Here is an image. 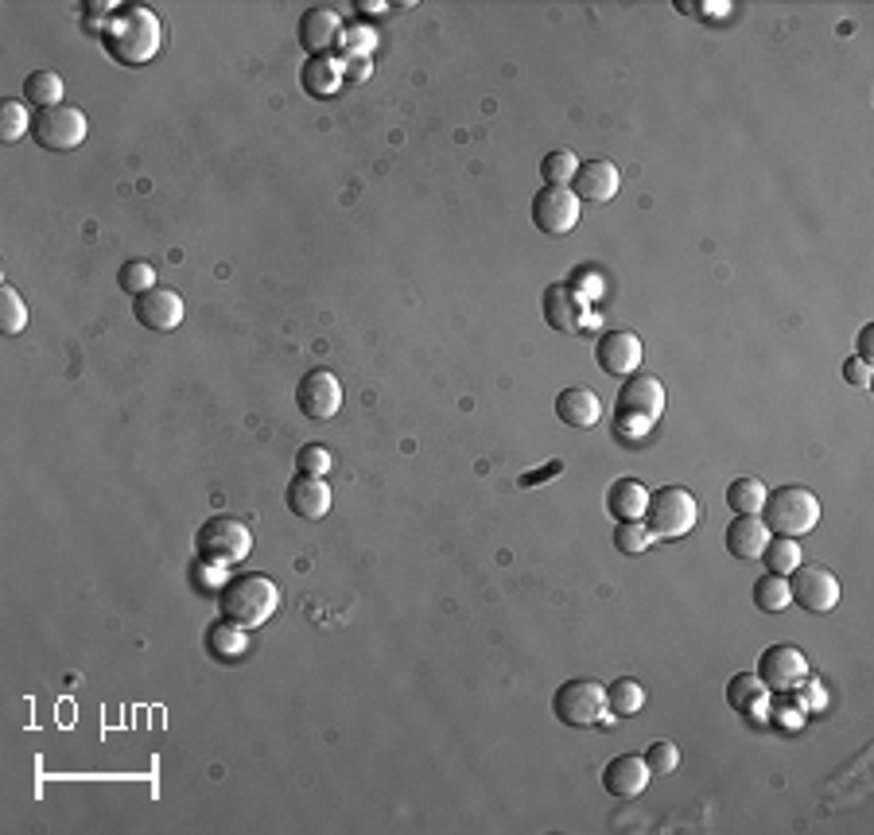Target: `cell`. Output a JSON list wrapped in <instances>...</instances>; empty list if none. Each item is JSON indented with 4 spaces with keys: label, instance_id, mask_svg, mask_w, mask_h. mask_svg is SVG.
Returning a JSON list of instances; mask_svg holds the SVG:
<instances>
[{
    "label": "cell",
    "instance_id": "cell-1",
    "mask_svg": "<svg viewBox=\"0 0 874 835\" xmlns=\"http://www.w3.org/2000/svg\"><path fill=\"white\" fill-rule=\"evenodd\" d=\"M102 40L118 63L141 67L156 59L160 43H164V28H160V17L152 9L129 4V9H118V17L102 28Z\"/></svg>",
    "mask_w": 874,
    "mask_h": 835
},
{
    "label": "cell",
    "instance_id": "cell-2",
    "mask_svg": "<svg viewBox=\"0 0 874 835\" xmlns=\"http://www.w3.org/2000/svg\"><path fill=\"white\" fill-rule=\"evenodd\" d=\"M218 607L226 622L242 625V630H257L281 607V587L261 571H242V576H230L218 587Z\"/></svg>",
    "mask_w": 874,
    "mask_h": 835
},
{
    "label": "cell",
    "instance_id": "cell-3",
    "mask_svg": "<svg viewBox=\"0 0 874 835\" xmlns=\"http://www.w3.org/2000/svg\"><path fill=\"white\" fill-rule=\"evenodd\" d=\"M765 521V529L773 532V537H804V532L816 529L820 521V498L809 490V486H778V490L765 493V506L762 513H758Z\"/></svg>",
    "mask_w": 874,
    "mask_h": 835
},
{
    "label": "cell",
    "instance_id": "cell-4",
    "mask_svg": "<svg viewBox=\"0 0 874 835\" xmlns=\"http://www.w3.org/2000/svg\"><path fill=\"white\" fill-rule=\"evenodd\" d=\"M641 521L653 532V540H680L700 521V501L684 486H657V490H649V506Z\"/></svg>",
    "mask_w": 874,
    "mask_h": 835
},
{
    "label": "cell",
    "instance_id": "cell-5",
    "mask_svg": "<svg viewBox=\"0 0 874 835\" xmlns=\"http://www.w3.org/2000/svg\"><path fill=\"white\" fill-rule=\"evenodd\" d=\"M195 552L203 563H237L253 552V529L242 521V517H230V513H214L199 525L195 532Z\"/></svg>",
    "mask_w": 874,
    "mask_h": 835
},
{
    "label": "cell",
    "instance_id": "cell-6",
    "mask_svg": "<svg viewBox=\"0 0 874 835\" xmlns=\"http://www.w3.org/2000/svg\"><path fill=\"white\" fill-rule=\"evenodd\" d=\"M614 416L618 424L633 431H649L664 416V385L653 374H633L626 377V385L614 397Z\"/></svg>",
    "mask_w": 874,
    "mask_h": 835
},
{
    "label": "cell",
    "instance_id": "cell-7",
    "mask_svg": "<svg viewBox=\"0 0 874 835\" xmlns=\"http://www.w3.org/2000/svg\"><path fill=\"white\" fill-rule=\"evenodd\" d=\"M552 711L563 726H594L607 723V688L591 676H571L556 688Z\"/></svg>",
    "mask_w": 874,
    "mask_h": 835
},
{
    "label": "cell",
    "instance_id": "cell-8",
    "mask_svg": "<svg viewBox=\"0 0 874 835\" xmlns=\"http://www.w3.org/2000/svg\"><path fill=\"white\" fill-rule=\"evenodd\" d=\"M35 144L48 152H71L79 149L82 141H87L90 133V121L87 113L79 110V105H55V110H40L35 113Z\"/></svg>",
    "mask_w": 874,
    "mask_h": 835
},
{
    "label": "cell",
    "instance_id": "cell-9",
    "mask_svg": "<svg viewBox=\"0 0 874 835\" xmlns=\"http://www.w3.org/2000/svg\"><path fill=\"white\" fill-rule=\"evenodd\" d=\"M789 599H793L796 607L809 610V614H827V610L840 607L843 587H840V579L827 568H820V563H801V568L789 571Z\"/></svg>",
    "mask_w": 874,
    "mask_h": 835
},
{
    "label": "cell",
    "instance_id": "cell-10",
    "mask_svg": "<svg viewBox=\"0 0 874 835\" xmlns=\"http://www.w3.org/2000/svg\"><path fill=\"white\" fill-rule=\"evenodd\" d=\"M532 226L548 237H563L579 226V198L571 195V187H540L532 195Z\"/></svg>",
    "mask_w": 874,
    "mask_h": 835
},
{
    "label": "cell",
    "instance_id": "cell-11",
    "mask_svg": "<svg viewBox=\"0 0 874 835\" xmlns=\"http://www.w3.org/2000/svg\"><path fill=\"white\" fill-rule=\"evenodd\" d=\"M296 405L307 420H335L343 408V385L331 369H307L296 385Z\"/></svg>",
    "mask_w": 874,
    "mask_h": 835
},
{
    "label": "cell",
    "instance_id": "cell-12",
    "mask_svg": "<svg viewBox=\"0 0 874 835\" xmlns=\"http://www.w3.org/2000/svg\"><path fill=\"white\" fill-rule=\"evenodd\" d=\"M754 672L762 676V684L770 688V692H789V688H796L809 676V656L796 645H789V641H778V645H770L758 656Z\"/></svg>",
    "mask_w": 874,
    "mask_h": 835
},
{
    "label": "cell",
    "instance_id": "cell-13",
    "mask_svg": "<svg viewBox=\"0 0 874 835\" xmlns=\"http://www.w3.org/2000/svg\"><path fill=\"white\" fill-rule=\"evenodd\" d=\"M641 358H646V346H641V338L626 327L607 330V335L594 343V362H599V369L610 377H622V381L638 374Z\"/></svg>",
    "mask_w": 874,
    "mask_h": 835
},
{
    "label": "cell",
    "instance_id": "cell-14",
    "mask_svg": "<svg viewBox=\"0 0 874 835\" xmlns=\"http://www.w3.org/2000/svg\"><path fill=\"white\" fill-rule=\"evenodd\" d=\"M133 315L144 330H175L187 315L183 307V296L175 288H149L141 296H133Z\"/></svg>",
    "mask_w": 874,
    "mask_h": 835
},
{
    "label": "cell",
    "instance_id": "cell-15",
    "mask_svg": "<svg viewBox=\"0 0 874 835\" xmlns=\"http://www.w3.org/2000/svg\"><path fill=\"white\" fill-rule=\"evenodd\" d=\"M343 28L346 24H343V17H338V9L315 4V9H307L304 17H299V48L307 51V59L327 55L338 43V35H343Z\"/></svg>",
    "mask_w": 874,
    "mask_h": 835
},
{
    "label": "cell",
    "instance_id": "cell-16",
    "mask_svg": "<svg viewBox=\"0 0 874 835\" xmlns=\"http://www.w3.org/2000/svg\"><path fill=\"white\" fill-rule=\"evenodd\" d=\"M618 187H622V172L610 160H587V164H579L576 180H571V195L579 203H610L618 195Z\"/></svg>",
    "mask_w": 874,
    "mask_h": 835
},
{
    "label": "cell",
    "instance_id": "cell-17",
    "mask_svg": "<svg viewBox=\"0 0 874 835\" xmlns=\"http://www.w3.org/2000/svg\"><path fill=\"white\" fill-rule=\"evenodd\" d=\"M284 501H288V509L299 517V521H323V517L331 513L335 493H331V486L323 482V478L296 475L288 482V490H284Z\"/></svg>",
    "mask_w": 874,
    "mask_h": 835
},
{
    "label": "cell",
    "instance_id": "cell-18",
    "mask_svg": "<svg viewBox=\"0 0 874 835\" xmlns=\"http://www.w3.org/2000/svg\"><path fill=\"white\" fill-rule=\"evenodd\" d=\"M649 765L641 754H618L607 762V770H602V788H607L610 796H622V801H630V796H641L649 785Z\"/></svg>",
    "mask_w": 874,
    "mask_h": 835
},
{
    "label": "cell",
    "instance_id": "cell-19",
    "mask_svg": "<svg viewBox=\"0 0 874 835\" xmlns=\"http://www.w3.org/2000/svg\"><path fill=\"white\" fill-rule=\"evenodd\" d=\"M770 537H773V532L765 529L762 517H746V513L734 517V521L726 525V532H723L726 552H731L734 560H758V556H762V548L770 544Z\"/></svg>",
    "mask_w": 874,
    "mask_h": 835
},
{
    "label": "cell",
    "instance_id": "cell-20",
    "mask_svg": "<svg viewBox=\"0 0 874 835\" xmlns=\"http://www.w3.org/2000/svg\"><path fill=\"white\" fill-rule=\"evenodd\" d=\"M556 416H560L568 428H594L602 420V400L587 385H571L556 397Z\"/></svg>",
    "mask_w": 874,
    "mask_h": 835
},
{
    "label": "cell",
    "instance_id": "cell-21",
    "mask_svg": "<svg viewBox=\"0 0 874 835\" xmlns=\"http://www.w3.org/2000/svg\"><path fill=\"white\" fill-rule=\"evenodd\" d=\"M649 506V486L641 478H614L607 490V513L614 521H641Z\"/></svg>",
    "mask_w": 874,
    "mask_h": 835
},
{
    "label": "cell",
    "instance_id": "cell-22",
    "mask_svg": "<svg viewBox=\"0 0 874 835\" xmlns=\"http://www.w3.org/2000/svg\"><path fill=\"white\" fill-rule=\"evenodd\" d=\"M540 307H545V323L552 330H560V335H568V330L579 327V304H576V296H571L568 284H560V281L548 284Z\"/></svg>",
    "mask_w": 874,
    "mask_h": 835
},
{
    "label": "cell",
    "instance_id": "cell-23",
    "mask_svg": "<svg viewBox=\"0 0 874 835\" xmlns=\"http://www.w3.org/2000/svg\"><path fill=\"white\" fill-rule=\"evenodd\" d=\"M343 79H346V63H338V59L331 55H315L304 63V90L312 98H331L343 90Z\"/></svg>",
    "mask_w": 874,
    "mask_h": 835
},
{
    "label": "cell",
    "instance_id": "cell-24",
    "mask_svg": "<svg viewBox=\"0 0 874 835\" xmlns=\"http://www.w3.org/2000/svg\"><path fill=\"white\" fill-rule=\"evenodd\" d=\"M245 633L250 630L218 618V622L206 630V649H211V656H218V661H237V656H245V649H250V638H245Z\"/></svg>",
    "mask_w": 874,
    "mask_h": 835
},
{
    "label": "cell",
    "instance_id": "cell-25",
    "mask_svg": "<svg viewBox=\"0 0 874 835\" xmlns=\"http://www.w3.org/2000/svg\"><path fill=\"white\" fill-rule=\"evenodd\" d=\"M67 98V82L55 71H32L24 79V102H32L35 110H55Z\"/></svg>",
    "mask_w": 874,
    "mask_h": 835
},
{
    "label": "cell",
    "instance_id": "cell-26",
    "mask_svg": "<svg viewBox=\"0 0 874 835\" xmlns=\"http://www.w3.org/2000/svg\"><path fill=\"white\" fill-rule=\"evenodd\" d=\"M646 707V688L638 684L633 676H618L614 684L607 688V715L610 719H630Z\"/></svg>",
    "mask_w": 874,
    "mask_h": 835
},
{
    "label": "cell",
    "instance_id": "cell-27",
    "mask_svg": "<svg viewBox=\"0 0 874 835\" xmlns=\"http://www.w3.org/2000/svg\"><path fill=\"white\" fill-rule=\"evenodd\" d=\"M765 482L762 478H754V475H742V478H734L731 486H726V506L734 509V513H746V517H758L762 513V506H765Z\"/></svg>",
    "mask_w": 874,
    "mask_h": 835
},
{
    "label": "cell",
    "instance_id": "cell-28",
    "mask_svg": "<svg viewBox=\"0 0 874 835\" xmlns=\"http://www.w3.org/2000/svg\"><path fill=\"white\" fill-rule=\"evenodd\" d=\"M765 692H770V688L762 684L758 672H739V676H731V684H726V703H731L734 711H742V715H750V711L762 707Z\"/></svg>",
    "mask_w": 874,
    "mask_h": 835
},
{
    "label": "cell",
    "instance_id": "cell-29",
    "mask_svg": "<svg viewBox=\"0 0 874 835\" xmlns=\"http://www.w3.org/2000/svg\"><path fill=\"white\" fill-rule=\"evenodd\" d=\"M750 594H754V607L765 610V614H781V610L789 607V579L785 576H773V571H765V576L754 579V587H750Z\"/></svg>",
    "mask_w": 874,
    "mask_h": 835
},
{
    "label": "cell",
    "instance_id": "cell-30",
    "mask_svg": "<svg viewBox=\"0 0 874 835\" xmlns=\"http://www.w3.org/2000/svg\"><path fill=\"white\" fill-rule=\"evenodd\" d=\"M576 172H579V160L571 149H556L540 160V180H545V187H571Z\"/></svg>",
    "mask_w": 874,
    "mask_h": 835
},
{
    "label": "cell",
    "instance_id": "cell-31",
    "mask_svg": "<svg viewBox=\"0 0 874 835\" xmlns=\"http://www.w3.org/2000/svg\"><path fill=\"white\" fill-rule=\"evenodd\" d=\"M758 560H765V568L773 576H789L793 568H801V544L793 537H770V544L762 548Z\"/></svg>",
    "mask_w": 874,
    "mask_h": 835
},
{
    "label": "cell",
    "instance_id": "cell-32",
    "mask_svg": "<svg viewBox=\"0 0 874 835\" xmlns=\"http://www.w3.org/2000/svg\"><path fill=\"white\" fill-rule=\"evenodd\" d=\"M32 113H28L24 102H17V98H4L0 102V136H4V144H17L24 141V133L32 129Z\"/></svg>",
    "mask_w": 874,
    "mask_h": 835
},
{
    "label": "cell",
    "instance_id": "cell-33",
    "mask_svg": "<svg viewBox=\"0 0 874 835\" xmlns=\"http://www.w3.org/2000/svg\"><path fill=\"white\" fill-rule=\"evenodd\" d=\"M338 48H343L346 63H358V59H369L377 48V32L369 24H346L343 35H338Z\"/></svg>",
    "mask_w": 874,
    "mask_h": 835
},
{
    "label": "cell",
    "instance_id": "cell-34",
    "mask_svg": "<svg viewBox=\"0 0 874 835\" xmlns=\"http://www.w3.org/2000/svg\"><path fill=\"white\" fill-rule=\"evenodd\" d=\"M0 327L4 335H20L28 327V304L12 284H0Z\"/></svg>",
    "mask_w": 874,
    "mask_h": 835
},
{
    "label": "cell",
    "instance_id": "cell-35",
    "mask_svg": "<svg viewBox=\"0 0 874 835\" xmlns=\"http://www.w3.org/2000/svg\"><path fill=\"white\" fill-rule=\"evenodd\" d=\"M653 544V532L646 529V521H618L614 529V548L622 556H641Z\"/></svg>",
    "mask_w": 874,
    "mask_h": 835
},
{
    "label": "cell",
    "instance_id": "cell-36",
    "mask_svg": "<svg viewBox=\"0 0 874 835\" xmlns=\"http://www.w3.org/2000/svg\"><path fill=\"white\" fill-rule=\"evenodd\" d=\"M118 284L129 296H141V292L156 288V265L152 261H129V265H121Z\"/></svg>",
    "mask_w": 874,
    "mask_h": 835
},
{
    "label": "cell",
    "instance_id": "cell-37",
    "mask_svg": "<svg viewBox=\"0 0 874 835\" xmlns=\"http://www.w3.org/2000/svg\"><path fill=\"white\" fill-rule=\"evenodd\" d=\"M296 470L299 475H315V478H323L331 470V451L323 444H304L296 451Z\"/></svg>",
    "mask_w": 874,
    "mask_h": 835
},
{
    "label": "cell",
    "instance_id": "cell-38",
    "mask_svg": "<svg viewBox=\"0 0 874 835\" xmlns=\"http://www.w3.org/2000/svg\"><path fill=\"white\" fill-rule=\"evenodd\" d=\"M646 765H649V773H657V777H664V773H672L680 765V750L672 746V742H653V746L646 750Z\"/></svg>",
    "mask_w": 874,
    "mask_h": 835
},
{
    "label": "cell",
    "instance_id": "cell-39",
    "mask_svg": "<svg viewBox=\"0 0 874 835\" xmlns=\"http://www.w3.org/2000/svg\"><path fill=\"white\" fill-rule=\"evenodd\" d=\"M843 381H851L855 389H871V362L847 358L843 362Z\"/></svg>",
    "mask_w": 874,
    "mask_h": 835
},
{
    "label": "cell",
    "instance_id": "cell-40",
    "mask_svg": "<svg viewBox=\"0 0 874 835\" xmlns=\"http://www.w3.org/2000/svg\"><path fill=\"white\" fill-rule=\"evenodd\" d=\"M871 343H874V323H866V327L858 330V358H863V362H874L871 358Z\"/></svg>",
    "mask_w": 874,
    "mask_h": 835
},
{
    "label": "cell",
    "instance_id": "cell-41",
    "mask_svg": "<svg viewBox=\"0 0 874 835\" xmlns=\"http://www.w3.org/2000/svg\"><path fill=\"white\" fill-rule=\"evenodd\" d=\"M556 470H560V462H548V467L540 470V475H525V478H521V486H540V478H545V475H556Z\"/></svg>",
    "mask_w": 874,
    "mask_h": 835
},
{
    "label": "cell",
    "instance_id": "cell-42",
    "mask_svg": "<svg viewBox=\"0 0 874 835\" xmlns=\"http://www.w3.org/2000/svg\"><path fill=\"white\" fill-rule=\"evenodd\" d=\"M346 67H354V82H366V74H369V59H358V63H346Z\"/></svg>",
    "mask_w": 874,
    "mask_h": 835
}]
</instances>
